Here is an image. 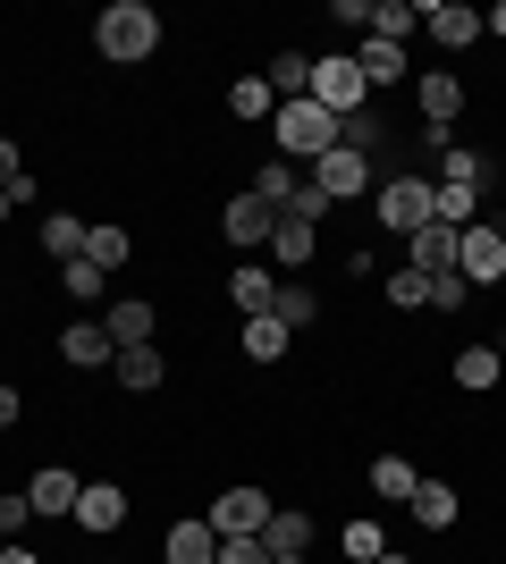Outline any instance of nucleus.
Listing matches in <instances>:
<instances>
[{"instance_id": "nucleus-1", "label": "nucleus", "mask_w": 506, "mask_h": 564, "mask_svg": "<svg viewBox=\"0 0 506 564\" xmlns=\"http://www.w3.org/2000/svg\"><path fill=\"white\" fill-rule=\"evenodd\" d=\"M94 51L110 59V68L152 59V51H161V18H152V0H110V9L94 18Z\"/></svg>"}, {"instance_id": "nucleus-2", "label": "nucleus", "mask_w": 506, "mask_h": 564, "mask_svg": "<svg viewBox=\"0 0 506 564\" xmlns=\"http://www.w3.org/2000/svg\"><path fill=\"white\" fill-rule=\"evenodd\" d=\"M372 212H380V228L413 236L439 219V177H422V169H388L380 186H372Z\"/></svg>"}, {"instance_id": "nucleus-3", "label": "nucleus", "mask_w": 506, "mask_h": 564, "mask_svg": "<svg viewBox=\"0 0 506 564\" xmlns=\"http://www.w3.org/2000/svg\"><path fill=\"white\" fill-rule=\"evenodd\" d=\"M270 135H279V161H304V169H313L321 152H337V118L321 110L313 94H304V101H279V118H270Z\"/></svg>"}, {"instance_id": "nucleus-4", "label": "nucleus", "mask_w": 506, "mask_h": 564, "mask_svg": "<svg viewBox=\"0 0 506 564\" xmlns=\"http://www.w3.org/2000/svg\"><path fill=\"white\" fill-rule=\"evenodd\" d=\"M313 101L330 118H355L363 101H372V85H363V68H355V51H321L313 59Z\"/></svg>"}, {"instance_id": "nucleus-5", "label": "nucleus", "mask_w": 506, "mask_h": 564, "mask_svg": "<svg viewBox=\"0 0 506 564\" xmlns=\"http://www.w3.org/2000/svg\"><path fill=\"white\" fill-rule=\"evenodd\" d=\"M279 514V506H270L262 489H219L212 506H203V522H212L219 540H262V522Z\"/></svg>"}, {"instance_id": "nucleus-6", "label": "nucleus", "mask_w": 506, "mask_h": 564, "mask_svg": "<svg viewBox=\"0 0 506 564\" xmlns=\"http://www.w3.org/2000/svg\"><path fill=\"white\" fill-rule=\"evenodd\" d=\"M270 228H279V212H270V203H262L254 186H245V194H228V212H219V236H228V245H237L245 261H254V253L270 245Z\"/></svg>"}, {"instance_id": "nucleus-7", "label": "nucleus", "mask_w": 506, "mask_h": 564, "mask_svg": "<svg viewBox=\"0 0 506 564\" xmlns=\"http://www.w3.org/2000/svg\"><path fill=\"white\" fill-rule=\"evenodd\" d=\"M304 177L330 194V212H337V203H363V194H372V161H363V152H346V143H337V152H321Z\"/></svg>"}, {"instance_id": "nucleus-8", "label": "nucleus", "mask_w": 506, "mask_h": 564, "mask_svg": "<svg viewBox=\"0 0 506 564\" xmlns=\"http://www.w3.org/2000/svg\"><path fill=\"white\" fill-rule=\"evenodd\" d=\"M456 270L473 279V295H482V286H498V279H506V228L473 219V228H464V245H456Z\"/></svg>"}, {"instance_id": "nucleus-9", "label": "nucleus", "mask_w": 506, "mask_h": 564, "mask_svg": "<svg viewBox=\"0 0 506 564\" xmlns=\"http://www.w3.org/2000/svg\"><path fill=\"white\" fill-rule=\"evenodd\" d=\"M456 245H464V228L431 219V228H413V236H406V270H422V279H448V270H456Z\"/></svg>"}, {"instance_id": "nucleus-10", "label": "nucleus", "mask_w": 506, "mask_h": 564, "mask_svg": "<svg viewBox=\"0 0 506 564\" xmlns=\"http://www.w3.org/2000/svg\"><path fill=\"white\" fill-rule=\"evenodd\" d=\"M422 34L448 51H473L482 43V9H464V0H422Z\"/></svg>"}, {"instance_id": "nucleus-11", "label": "nucleus", "mask_w": 506, "mask_h": 564, "mask_svg": "<svg viewBox=\"0 0 506 564\" xmlns=\"http://www.w3.org/2000/svg\"><path fill=\"white\" fill-rule=\"evenodd\" d=\"M76 531H94V540H110V531H119L127 522V489L119 480H85V497H76Z\"/></svg>"}, {"instance_id": "nucleus-12", "label": "nucleus", "mask_w": 506, "mask_h": 564, "mask_svg": "<svg viewBox=\"0 0 506 564\" xmlns=\"http://www.w3.org/2000/svg\"><path fill=\"white\" fill-rule=\"evenodd\" d=\"M76 497H85V480H76L68 464H43V471H34V480H25V506H34V514H43V522L76 514Z\"/></svg>"}, {"instance_id": "nucleus-13", "label": "nucleus", "mask_w": 506, "mask_h": 564, "mask_svg": "<svg viewBox=\"0 0 506 564\" xmlns=\"http://www.w3.org/2000/svg\"><path fill=\"white\" fill-rule=\"evenodd\" d=\"M60 362H68V371H110V362H119V346H110V329H101V321H68V329H60Z\"/></svg>"}, {"instance_id": "nucleus-14", "label": "nucleus", "mask_w": 506, "mask_h": 564, "mask_svg": "<svg viewBox=\"0 0 506 564\" xmlns=\"http://www.w3.org/2000/svg\"><path fill=\"white\" fill-rule=\"evenodd\" d=\"M270 261H279V270H304V261L321 253V228L304 212H279V228H270V245H262Z\"/></svg>"}, {"instance_id": "nucleus-15", "label": "nucleus", "mask_w": 506, "mask_h": 564, "mask_svg": "<svg viewBox=\"0 0 506 564\" xmlns=\"http://www.w3.org/2000/svg\"><path fill=\"white\" fill-rule=\"evenodd\" d=\"M161 564H219V531H212L203 514L169 522V540H161Z\"/></svg>"}, {"instance_id": "nucleus-16", "label": "nucleus", "mask_w": 506, "mask_h": 564, "mask_svg": "<svg viewBox=\"0 0 506 564\" xmlns=\"http://www.w3.org/2000/svg\"><path fill=\"white\" fill-rule=\"evenodd\" d=\"M355 68L372 94H388V85H406V43H388V34H363L355 43Z\"/></svg>"}, {"instance_id": "nucleus-17", "label": "nucleus", "mask_w": 506, "mask_h": 564, "mask_svg": "<svg viewBox=\"0 0 506 564\" xmlns=\"http://www.w3.org/2000/svg\"><path fill=\"white\" fill-rule=\"evenodd\" d=\"M228 304H237L245 321H262V312L279 304V270H270V261H237V279H228Z\"/></svg>"}, {"instance_id": "nucleus-18", "label": "nucleus", "mask_w": 506, "mask_h": 564, "mask_svg": "<svg viewBox=\"0 0 506 564\" xmlns=\"http://www.w3.org/2000/svg\"><path fill=\"white\" fill-rule=\"evenodd\" d=\"M101 329H110V346H152V329H161V312H152L144 304V295H119V304H110V312H101Z\"/></svg>"}, {"instance_id": "nucleus-19", "label": "nucleus", "mask_w": 506, "mask_h": 564, "mask_svg": "<svg viewBox=\"0 0 506 564\" xmlns=\"http://www.w3.org/2000/svg\"><path fill=\"white\" fill-rule=\"evenodd\" d=\"M262 547H270V564H279V556H313V514L279 506V514L262 522Z\"/></svg>"}, {"instance_id": "nucleus-20", "label": "nucleus", "mask_w": 506, "mask_h": 564, "mask_svg": "<svg viewBox=\"0 0 506 564\" xmlns=\"http://www.w3.org/2000/svg\"><path fill=\"white\" fill-rule=\"evenodd\" d=\"M413 94H422V127H448V118L464 110V85H456V68H431L422 85H413Z\"/></svg>"}, {"instance_id": "nucleus-21", "label": "nucleus", "mask_w": 506, "mask_h": 564, "mask_svg": "<svg viewBox=\"0 0 506 564\" xmlns=\"http://www.w3.org/2000/svg\"><path fill=\"white\" fill-rule=\"evenodd\" d=\"M85 236H94V219H76V212H43V253L60 261V270L85 253Z\"/></svg>"}, {"instance_id": "nucleus-22", "label": "nucleus", "mask_w": 506, "mask_h": 564, "mask_svg": "<svg viewBox=\"0 0 506 564\" xmlns=\"http://www.w3.org/2000/svg\"><path fill=\"white\" fill-rule=\"evenodd\" d=\"M228 110H237L245 127H270V118H279V94H270V76H237V85H228Z\"/></svg>"}, {"instance_id": "nucleus-23", "label": "nucleus", "mask_w": 506, "mask_h": 564, "mask_svg": "<svg viewBox=\"0 0 506 564\" xmlns=\"http://www.w3.org/2000/svg\"><path fill=\"white\" fill-rule=\"evenodd\" d=\"M110 371H119V388H136V397H152V388H161V379H169V362H161V346H127L119 362H110Z\"/></svg>"}, {"instance_id": "nucleus-24", "label": "nucleus", "mask_w": 506, "mask_h": 564, "mask_svg": "<svg viewBox=\"0 0 506 564\" xmlns=\"http://www.w3.org/2000/svg\"><path fill=\"white\" fill-rule=\"evenodd\" d=\"M337 143H346V152H363V161H372V152H388V118L372 110V101H363L355 118H337Z\"/></svg>"}, {"instance_id": "nucleus-25", "label": "nucleus", "mask_w": 506, "mask_h": 564, "mask_svg": "<svg viewBox=\"0 0 506 564\" xmlns=\"http://www.w3.org/2000/svg\"><path fill=\"white\" fill-rule=\"evenodd\" d=\"M262 76H270V94H279V101H304V94H313V59H304V51H279Z\"/></svg>"}, {"instance_id": "nucleus-26", "label": "nucleus", "mask_w": 506, "mask_h": 564, "mask_svg": "<svg viewBox=\"0 0 506 564\" xmlns=\"http://www.w3.org/2000/svg\"><path fill=\"white\" fill-rule=\"evenodd\" d=\"M413 522H422V531H456V489H448V480H422V489H413Z\"/></svg>"}, {"instance_id": "nucleus-27", "label": "nucleus", "mask_w": 506, "mask_h": 564, "mask_svg": "<svg viewBox=\"0 0 506 564\" xmlns=\"http://www.w3.org/2000/svg\"><path fill=\"white\" fill-rule=\"evenodd\" d=\"M372 489H380L388 506H413V489H422V471H413L406 455H380V464H372Z\"/></svg>"}, {"instance_id": "nucleus-28", "label": "nucleus", "mask_w": 506, "mask_h": 564, "mask_svg": "<svg viewBox=\"0 0 506 564\" xmlns=\"http://www.w3.org/2000/svg\"><path fill=\"white\" fill-rule=\"evenodd\" d=\"M288 346H295L288 321H270V312H262V321H245V362H279Z\"/></svg>"}, {"instance_id": "nucleus-29", "label": "nucleus", "mask_w": 506, "mask_h": 564, "mask_svg": "<svg viewBox=\"0 0 506 564\" xmlns=\"http://www.w3.org/2000/svg\"><path fill=\"white\" fill-rule=\"evenodd\" d=\"M498 371H506L498 346H464V354H456V388H473V397H482V388H498Z\"/></svg>"}, {"instance_id": "nucleus-30", "label": "nucleus", "mask_w": 506, "mask_h": 564, "mask_svg": "<svg viewBox=\"0 0 506 564\" xmlns=\"http://www.w3.org/2000/svg\"><path fill=\"white\" fill-rule=\"evenodd\" d=\"M372 34H388V43L422 34V0H372Z\"/></svg>"}, {"instance_id": "nucleus-31", "label": "nucleus", "mask_w": 506, "mask_h": 564, "mask_svg": "<svg viewBox=\"0 0 506 564\" xmlns=\"http://www.w3.org/2000/svg\"><path fill=\"white\" fill-rule=\"evenodd\" d=\"M439 177H456V186L489 194V186H498V161H489V152H448V161H439Z\"/></svg>"}, {"instance_id": "nucleus-32", "label": "nucleus", "mask_w": 506, "mask_h": 564, "mask_svg": "<svg viewBox=\"0 0 506 564\" xmlns=\"http://www.w3.org/2000/svg\"><path fill=\"white\" fill-rule=\"evenodd\" d=\"M295 186H304V177H295V161H262V169H254V194H262L270 212H288Z\"/></svg>"}, {"instance_id": "nucleus-33", "label": "nucleus", "mask_w": 506, "mask_h": 564, "mask_svg": "<svg viewBox=\"0 0 506 564\" xmlns=\"http://www.w3.org/2000/svg\"><path fill=\"white\" fill-rule=\"evenodd\" d=\"M127 253H136V236H127V228H94V236H85V261H94V270H110V279L127 270Z\"/></svg>"}, {"instance_id": "nucleus-34", "label": "nucleus", "mask_w": 506, "mask_h": 564, "mask_svg": "<svg viewBox=\"0 0 506 564\" xmlns=\"http://www.w3.org/2000/svg\"><path fill=\"white\" fill-rule=\"evenodd\" d=\"M439 219H448V228H473V219H482V194L456 186V177H439Z\"/></svg>"}, {"instance_id": "nucleus-35", "label": "nucleus", "mask_w": 506, "mask_h": 564, "mask_svg": "<svg viewBox=\"0 0 506 564\" xmlns=\"http://www.w3.org/2000/svg\"><path fill=\"white\" fill-rule=\"evenodd\" d=\"M270 321H288V329H313V321H321V295H313V286H279Z\"/></svg>"}, {"instance_id": "nucleus-36", "label": "nucleus", "mask_w": 506, "mask_h": 564, "mask_svg": "<svg viewBox=\"0 0 506 564\" xmlns=\"http://www.w3.org/2000/svg\"><path fill=\"white\" fill-rule=\"evenodd\" d=\"M380 295H388V312H422L431 304V279H422V270H388Z\"/></svg>"}, {"instance_id": "nucleus-37", "label": "nucleus", "mask_w": 506, "mask_h": 564, "mask_svg": "<svg viewBox=\"0 0 506 564\" xmlns=\"http://www.w3.org/2000/svg\"><path fill=\"white\" fill-rule=\"evenodd\" d=\"M337 547H346L355 564H380V556H388V531H380V522H346V531H337Z\"/></svg>"}, {"instance_id": "nucleus-38", "label": "nucleus", "mask_w": 506, "mask_h": 564, "mask_svg": "<svg viewBox=\"0 0 506 564\" xmlns=\"http://www.w3.org/2000/svg\"><path fill=\"white\" fill-rule=\"evenodd\" d=\"M60 286H68L76 304H94V295H110V270H94V261L76 253V261H68V270H60Z\"/></svg>"}, {"instance_id": "nucleus-39", "label": "nucleus", "mask_w": 506, "mask_h": 564, "mask_svg": "<svg viewBox=\"0 0 506 564\" xmlns=\"http://www.w3.org/2000/svg\"><path fill=\"white\" fill-rule=\"evenodd\" d=\"M431 304H439V312H464V304H473V279H464V270H448V279H431Z\"/></svg>"}, {"instance_id": "nucleus-40", "label": "nucleus", "mask_w": 506, "mask_h": 564, "mask_svg": "<svg viewBox=\"0 0 506 564\" xmlns=\"http://www.w3.org/2000/svg\"><path fill=\"white\" fill-rule=\"evenodd\" d=\"M330 25H346V34L363 43V34H372V0H330Z\"/></svg>"}, {"instance_id": "nucleus-41", "label": "nucleus", "mask_w": 506, "mask_h": 564, "mask_svg": "<svg viewBox=\"0 0 506 564\" xmlns=\"http://www.w3.org/2000/svg\"><path fill=\"white\" fill-rule=\"evenodd\" d=\"M25 522H34V506H25V489H18V497H0V540H18Z\"/></svg>"}, {"instance_id": "nucleus-42", "label": "nucleus", "mask_w": 506, "mask_h": 564, "mask_svg": "<svg viewBox=\"0 0 506 564\" xmlns=\"http://www.w3.org/2000/svg\"><path fill=\"white\" fill-rule=\"evenodd\" d=\"M219 564H270L262 540H219Z\"/></svg>"}, {"instance_id": "nucleus-43", "label": "nucleus", "mask_w": 506, "mask_h": 564, "mask_svg": "<svg viewBox=\"0 0 506 564\" xmlns=\"http://www.w3.org/2000/svg\"><path fill=\"white\" fill-rule=\"evenodd\" d=\"M25 177V152H18V135H0V186H18Z\"/></svg>"}, {"instance_id": "nucleus-44", "label": "nucleus", "mask_w": 506, "mask_h": 564, "mask_svg": "<svg viewBox=\"0 0 506 564\" xmlns=\"http://www.w3.org/2000/svg\"><path fill=\"white\" fill-rule=\"evenodd\" d=\"M18 413H25V397L9 388V379H0V430H18Z\"/></svg>"}, {"instance_id": "nucleus-45", "label": "nucleus", "mask_w": 506, "mask_h": 564, "mask_svg": "<svg viewBox=\"0 0 506 564\" xmlns=\"http://www.w3.org/2000/svg\"><path fill=\"white\" fill-rule=\"evenodd\" d=\"M0 564H43L34 547H18V540H0Z\"/></svg>"}, {"instance_id": "nucleus-46", "label": "nucleus", "mask_w": 506, "mask_h": 564, "mask_svg": "<svg viewBox=\"0 0 506 564\" xmlns=\"http://www.w3.org/2000/svg\"><path fill=\"white\" fill-rule=\"evenodd\" d=\"M482 34H498V43H506V0H498V9L482 18Z\"/></svg>"}, {"instance_id": "nucleus-47", "label": "nucleus", "mask_w": 506, "mask_h": 564, "mask_svg": "<svg viewBox=\"0 0 506 564\" xmlns=\"http://www.w3.org/2000/svg\"><path fill=\"white\" fill-rule=\"evenodd\" d=\"M9 212H18V194H9V186H0V219H9Z\"/></svg>"}, {"instance_id": "nucleus-48", "label": "nucleus", "mask_w": 506, "mask_h": 564, "mask_svg": "<svg viewBox=\"0 0 506 564\" xmlns=\"http://www.w3.org/2000/svg\"><path fill=\"white\" fill-rule=\"evenodd\" d=\"M380 564H413V556H397V547H388V556H380Z\"/></svg>"}, {"instance_id": "nucleus-49", "label": "nucleus", "mask_w": 506, "mask_h": 564, "mask_svg": "<svg viewBox=\"0 0 506 564\" xmlns=\"http://www.w3.org/2000/svg\"><path fill=\"white\" fill-rule=\"evenodd\" d=\"M279 564H313V556H279Z\"/></svg>"}, {"instance_id": "nucleus-50", "label": "nucleus", "mask_w": 506, "mask_h": 564, "mask_svg": "<svg viewBox=\"0 0 506 564\" xmlns=\"http://www.w3.org/2000/svg\"><path fill=\"white\" fill-rule=\"evenodd\" d=\"M110 564H119V556H110Z\"/></svg>"}]
</instances>
